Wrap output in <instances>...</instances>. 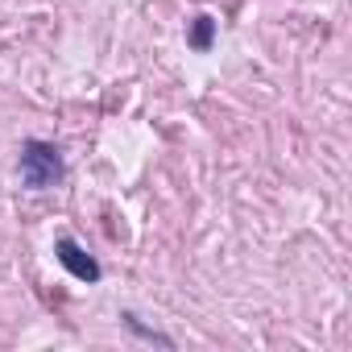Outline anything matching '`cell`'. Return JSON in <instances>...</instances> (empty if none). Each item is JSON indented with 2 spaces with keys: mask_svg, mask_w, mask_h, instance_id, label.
<instances>
[{
  "mask_svg": "<svg viewBox=\"0 0 352 352\" xmlns=\"http://www.w3.org/2000/svg\"><path fill=\"white\" fill-rule=\"evenodd\" d=\"M124 323H129V331H137L141 340H153V344H166V348H170V340H166V336H157V331H149V327H141V319H137V315H124Z\"/></svg>",
  "mask_w": 352,
  "mask_h": 352,
  "instance_id": "cell-4",
  "label": "cell"
},
{
  "mask_svg": "<svg viewBox=\"0 0 352 352\" xmlns=\"http://www.w3.org/2000/svg\"><path fill=\"white\" fill-rule=\"evenodd\" d=\"M63 153L50 141H25L21 145V187L30 191H46L54 183H63Z\"/></svg>",
  "mask_w": 352,
  "mask_h": 352,
  "instance_id": "cell-1",
  "label": "cell"
},
{
  "mask_svg": "<svg viewBox=\"0 0 352 352\" xmlns=\"http://www.w3.org/2000/svg\"><path fill=\"white\" fill-rule=\"evenodd\" d=\"M212 34H216V21L204 13V17H195V30H191V46L195 50H208L212 46Z\"/></svg>",
  "mask_w": 352,
  "mask_h": 352,
  "instance_id": "cell-3",
  "label": "cell"
},
{
  "mask_svg": "<svg viewBox=\"0 0 352 352\" xmlns=\"http://www.w3.org/2000/svg\"><path fill=\"white\" fill-rule=\"evenodd\" d=\"M54 257L63 261V270H67L71 278H79V282H100V261H96L91 253H83L71 236H58Z\"/></svg>",
  "mask_w": 352,
  "mask_h": 352,
  "instance_id": "cell-2",
  "label": "cell"
}]
</instances>
